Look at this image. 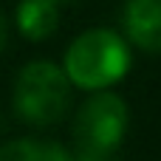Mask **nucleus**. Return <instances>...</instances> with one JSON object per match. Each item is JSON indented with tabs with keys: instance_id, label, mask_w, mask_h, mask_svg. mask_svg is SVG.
Wrapping results in <instances>:
<instances>
[{
	"instance_id": "nucleus-1",
	"label": "nucleus",
	"mask_w": 161,
	"mask_h": 161,
	"mask_svg": "<svg viewBox=\"0 0 161 161\" xmlns=\"http://www.w3.org/2000/svg\"><path fill=\"white\" fill-rule=\"evenodd\" d=\"M130 68L127 42L110 28H91L79 34L65 51V76L85 91H105Z\"/></svg>"
},
{
	"instance_id": "nucleus-2",
	"label": "nucleus",
	"mask_w": 161,
	"mask_h": 161,
	"mask_svg": "<svg viewBox=\"0 0 161 161\" xmlns=\"http://www.w3.org/2000/svg\"><path fill=\"white\" fill-rule=\"evenodd\" d=\"M71 102V82L65 71L54 62H28L14 85V108L17 113L37 125H54L65 116Z\"/></svg>"
},
{
	"instance_id": "nucleus-3",
	"label": "nucleus",
	"mask_w": 161,
	"mask_h": 161,
	"mask_svg": "<svg viewBox=\"0 0 161 161\" xmlns=\"http://www.w3.org/2000/svg\"><path fill=\"white\" fill-rule=\"evenodd\" d=\"M127 119L130 116H127L125 99L116 93L99 91L76 113V125H74L76 150L113 153L127 133Z\"/></svg>"
},
{
	"instance_id": "nucleus-4",
	"label": "nucleus",
	"mask_w": 161,
	"mask_h": 161,
	"mask_svg": "<svg viewBox=\"0 0 161 161\" xmlns=\"http://www.w3.org/2000/svg\"><path fill=\"white\" fill-rule=\"evenodd\" d=\"M125 31L139 48L161 54V0H127Z\"/></svg>"
},
{
	"instance_id": "nucleus-5",
	"label": "nucleus",
	"mask_w": 161,
	"mask_h": 161,
	"mask_svg": "<svg viewBox=\"0 0 161 161\" xmlns=\"http://www.w3.org/2000/svg\"><path fill=\"white\" fill-rule=\"evenodd\" d=\"M57 20L59 11L54 0H23L17 6V28L28 40H45L48 34H54Z\"/></svg>"
},
{
	"instance_id": "nucleus-6",
	"label": "nucleus",
	"mask_w": 161,
	"mask_h": 161,
	"mask_svg": "<svg viewBox=\"0 0 161 161\" xmlns=\"http://www.w3.org/2000/svg\"><path fill=\"white\" fill-rule=\"evenodd\" d=\"M0 161H74V156L54 142L42 139H14L0 147Z\"/></svg>"
},
{
	"instance_id": "nucleus-7",
	"label": "nucleus",
	"mask_w": 161,
	"mask_h": 161,
	"mask_svg": "<svg viewBox=\"0 0 161 161\" xmlns=\"http://www.w3.org/2000/svg\"><path fill=\"white\" fill-rule=\"evenodd\" d=\"M74 161H113V153H93V150H76Z\"/></svg>"
},
{
	"instance_id": "nucleus-8",
	"label": "nucleus",
	"mask_w": 161,
	"mask_h": 161,
	"mask_svg": "<svg viewBox=\"0 0 161 161\" xmlns=\"http://www.w3.org/2000/svg\"><path fill=\"white\" fill-rule=\"evenodd\" d=\"M6 48V20H3V14H0V51Z\"/></svg>"
},
{
	"instance_id": "nucleus-9",
	"label": "nucleus",
	"mask_w": 161,
	"mask_h": 161,
	"mask_svg": "<svg viewBox=\"0 0 161 161\" xmlns=\"http://www.w3.org/2000/svg\"><path fill=\"white\" fill-rule=\"evenodd\" d=\"M54 3H57V6H59V3H74V0H54Z\"/></svg>"
}]
</instances>
